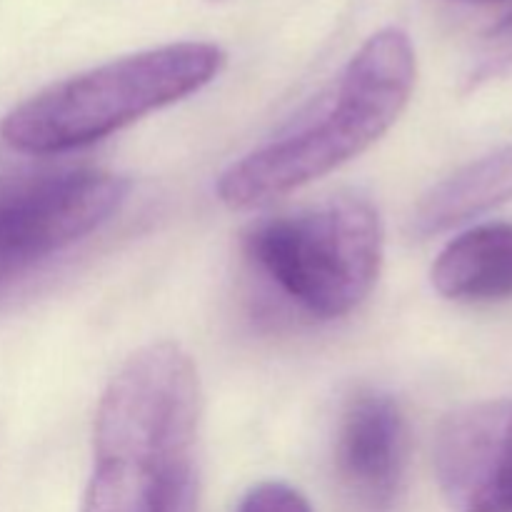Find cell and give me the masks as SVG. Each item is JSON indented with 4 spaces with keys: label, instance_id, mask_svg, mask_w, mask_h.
I'll return each instance as SVG.
<instances>
[{
    "label": "cell",
    "instance_id": "obj_5",
    "mask_svg": "<svg viewBox=\"0 0 512 512\" xmlns=\"http://www.w3.org/2000/svg\"><path fill=\"white\" fill-rule=\"evenodd\" d=\"M130 180L108 170H60L0 180V288L108 223Z\"/></svg>",
    "mask_w": 512,
    "mask_h": 512
},
{
    "label": "cell",
    "instance_id": "obj_9",
    "mask_svg": "<svg viewBox=\"0 0 512 512\" xmlns=\"http://www.w3.org/2000/svg\"><path fill=\"white\" fill-rule=\"evenodd\" d=\"M433 288L458 303L512 298V223H483L450 240L430 270Z\"/></svg>",
    "mask_w": 512,
    "mask_h": 512
},
{
    "label": "cell",
    "instance_id": "obj_2",
    "mask_svg": "<svg viewBox=\"0 0 512 512\" xmlns=\"http://www.w3.org/2000/svg\"><path fill=\"white\" fill-rule=\"evenodd\" d=\"M415 75L418 60L405 30L370 35L310 118L223 170L215 185L220 203L260 208L358 158L408 108Z\"/></svg>",
    "mask_w": 512,
    "mask_h": 512
},
{
    "label": "cell",
    "instance_id": "obj_10",
    "mask_svg": "<svg viewBox=\"0 0 512 512\" xmlns=\"http://www.w3.org/2000/svg\"><path fill=\"white\" fill-rule=\"evenodd\" d=\"M512 70V13L493 25L483 35L475 53L473 65L468 70V88L490 83V80L508 75Z\"/></svg>",
    "mask_w": 512,
    "mask_h": 512
},
{
    "label": "cell",
    "instance_id": "obj_6",
    "mask_svg": "<svg viewBox=\"0 0 512 512\" xmlns=\"http://www.w3.org/2000/svg\"><path fill=\"white\" fill-rule=\"evenodd\" d=\"M435 475L453 512H510L512 400L450 413L435 435Z\"/></svg>",
    "mask_w": 512,
    "mask_h": 512
},
{
    "label": "cell",
    "instance_id": "obj_3",
    "mask_svg": "<svg viewBox=\"0 0 512 512\" xmlns=\"http://www.w3.org/2000/svg\"><path fill=\"white\" fill-rule=\"evenodd\" d=\"M213 43H173L70 75L15 105L0 138L18 153L58 155L95 143L213 83L225 68Z\"/></svg>",
    "mask_w": 512,
    "mask_h": 512
},
{
    "label": "cell",
    "instance_id": "obj_4",
    "mask_svg": "<svg viewBox=\"0 0 512 512\" xmlns=\"http://www.w3.org/2000/svg\"><path fill=\"white\" fill-rule=\"evenodd\" d=\"M243 250L305 313L335 320L353 313L378 283L385 230L368 198L338 195L250 225Z\"/></svg>",
    "mask_w": 512,
    "mask_h": 512
},
{
    "label": "cell",
    "instance_id": "obj_13",
    "mask_svg": "<svg viewBox=\"0 0 512 512\" xmlns=\"http://www.w3.org/2000/svg\"><path fill=\"white\" fill-rule=\"evenodd\" d=\"M510 512H512V510H510Z\"/></svg>",
    "mask_w": 512,
    "mask_h": 512
},
{
    "label": "cell",
    "instance_id": "obj_7",
    "mask_svg": "<svg viewBox=\"0 0 512 512\" xmlns=\"http://www.w3.org/2000/svg\"><path fill=\"white\" fill-rule=\"evenodd\" d=\"M408 465V423L398 400L380 390L348 398L335 433V468L345 490L368 512L393 505Z\"/></svg>",
    "mask_w": 512,
    "mask_h": 512
},
{
    "label": "cell",
    "instance_id": "obj_12",
    "mask_svg": "<svg viewBox=\"0 0 512 512\" xmlns=\"http://www.w3.org/2000/svg\"><path fill=\"white\" fill-rule=\"evenodd\" d=\"M455 3H468V5H485V3H503V0H455Z\"/></svg>",
    "mask_w": 512,
    "mask_h": 512
},
{
    "label": "cell",
    "instance_id": "obj_11",
    "mask_svg": "<svg viewBox=\"0 0 512 512\" xmlns=\"http://www.w3.org/2000/svg\"><path fill=\"white\" fill-rule=\"evenodd\" d=\"M235 512H313L308 498L285 483H260L245 493Z\"/></svg>",
    "mask_w": 512,
    "mask_h": 512
},
{
    "label": "cell",
    "instance_id": "obj_1",
    "mask_svg": "<svg viewBox=\"0 0 512 512\" xmlns=\"http://www.w3.org/2000/svg\"><path fill=\"white\" fill-rule=\"evenodd\" d=\"M200 380L180 345L130 355L100 395L80 512H190Z\"/></svg>",
    "mask_w": 512,
    "mask_h": 512
},
{
    "label": "cell",
    "instance_id": "obj_8",
    "mask_svg": "<svg viewBox=\"0 0 512 512\" xmlns=\"http://www.w3.org/2000/svg\"><path fill=\"white\" fill-rule=\"evenodd\" d=\"M512 200V143L465 168L455 170L428 190L408 218V235L428 240L470 223Z\"/></svg>",
    "mask_w": 512,
    "mask_h": 512
}]
</instances>
